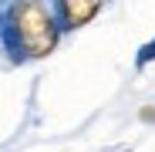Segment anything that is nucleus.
<instances>
[{"label": "nucleus", "instance_id": "obj_3", "mask_svg": "<svg viewBox=\"0 0 155 152\" xmlns=\"http://www.w3.org/2000/svg\"><path fill=\"white\" fill-rule=\"evenodd\" d=\"M152 58H155V41H148V44L142 47V54H138V68H145Z\"/></svg>", "mask_w": 155, "mask_h": 152}, {"label": "nucleus", "instance_id": "obj_4", "mask_svg": "<svg viewBox=\"0 0 155 152\" xmlns=\"http://www.w3.org/2000/svg\"><path fill=\"white\" fill-rule=\"evenodd\" d=\"M142 122H155V108H142Z\"/></svg>", "mask_w": 155, "mask_h": 152}, {"label": "nucleus", "instance_id": "obj_1", "mask_svg": "<svg viewBox=\"0 0 155 152\" xmlns=\"http://www.w3.org/2000/svg\"><path fill=\"white\" fill-rule=\"evenodd\" d=\"M58 34H61V27L47 4L24 0V4L0 7V44L10 54V61L47 58L58 44Z\"/></svg>", "mask_w": 155, "mask_h": 152}, {"label": "nucleus", "instance_id": "obj_2", "mask_svg": "<svg viewBox=\"0 0 155 152\" xmlns=\"http://www.w3.org/2000/svg\"><path fill=\"white\" fill-rule=\"evenodd\" d=\"M51 10H54L58 27L74 31V27H84V24L101 10V4H98V0H61V4H54Z\"/></svg>", "mask_w": 155, "mask_h": 152}]
</instances>
